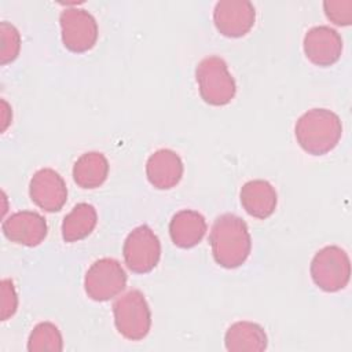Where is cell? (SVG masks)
<instances>
[{
	"label": "cell",
	"mask_w": 352,
	"mask_h": 352,
	"mask_svg": "<svg viewBox=\"0 0 352 352\" xmlns=\"http://www.w3.org/2000/svg\"><path fill=\"white\" fill-rule=\"evenodd\" d=\"M209 242L214 261L230 270L242 265L252 249L248 224L232 213H224L214 220Z\"/></svg>",
	"instance_id": "1"
},
{
	"label": "cell",
	"mask_w": 352,
	"mask_h": 352,
	"mask_svg": "<svg viewBox=\"0 0 352 352\" xmlns=\"http://www.w3.org/2000/svg\"><path fill=\"white\" fill-rule=\"evenodd\" d=\"M294 135L304 151L311 155H323L338 144L342 124L331 110L311 109L297 120Z\"/></svg>",
	"instance_id": "2"
},
{
	"label": "cell",
	"mask_w": 352,
	"mask_h": 352,
	"mask_svg": "<svg viewBox=\"0 0 352 352\" xmlns=\"http://www.w3.org/2000/svg\"><path fill=\"white\" fill-rule=\"evenodd\" d=\"M195 78L201 98L210 106L228 104L235 96V80L220 56L204 58L195 69Z\"/></svg>",
	"instance_id": "3"
},
{
	"label": "cell",
	"mask_w": 352,
	"mask_h": 352,
	"mask_svg": "<svg viewBox=\"0 0 352 352\" xmlns=\"http://www.w3.org/2000/svg\"><path fill=\"white\" fill-rule=\"evenodd\" d=\"M114 324L118 333L132 341L144 338L151 327L150 307L140 290L132 289L113 304Z\"/></svg>",
	"instance_id": "4"
},
{
	"label": "cell",
	"mask_w": 352,
	"mask_h": 352,
	"mask_svg": "<svg viewBox=\"0 0 352 352\" xmlns=\"http://www.w3.org/2000/svg\"><path fill=\"white\" fill-rule=\"evenodd\" d=\"M311 276L314 283L329 293L344 289L351 278V261L348 253L340 246H324L311 261Z\"/></svg>",
	"instance_id": "5"
},
{
	"label": "cell",
	"mask_w": 352,
	"mask_h": 352,
	"mask_svg": "<svg viewBox=\"0 0 352 352\" xmlns=\"http://www.w3.org/2000/svg\"><path fill=\"white\" fill-rule=\"evenodd\" d=\"M126 285V274L118 260L103 257L96 260L84 278V289L94 301H107L120 294Z\"/></svg>",
	"instance_id": "6"
},
{
	"label": "cell",
	"mask_w": 352,
	"mask_h": 352,
	"mask_svg": "<svg viewBox=\"0 0 352 352\" xmlns=\"http://www.w3.org/2000/svg\"><path fill=\"white\" fill-rule=\"evenodd\" d=\"M122 256L126 267L135 274L153 271L161 257V243L148 226L133 228L124 241Z\"/></svg>",
	"instance_id": "7"
},
{
	"label": "cell",
	"mask_w": 352,
	"mask_h": 352,
	"mask_svg": "<svg viewBox=\"0 0 352 352\" xmlns=\"http://www.w3.org/2000/svg\"><path fill=\"white\" fill-rule=\"evenodd\" d=\"M60 34L63 45L72 52H85L98 40V23L91 12L78 7H67L60 12Z\"/></svg>",
	"instance_id": "8"
},
{
	"label": "cell",
	"mask_w": 352,
	"mask_h": 352,
	"mask_svg": "<svg viewBox=\"0 0 352 352\" xmlns=\"http://www.w3.org/2000/svg\"><path fill=\"white\" fill-rule=\"evenodd\" d=\"M256 10L248 0H221L213 10V22L220 34L242 37L254 25Z\"/></svg>",
	"instance_id": "9"
},
{
	"label": "cell",
	"mask_w": 352,
	"mask_h": 352,
	"mask_svg": "<svg viewBox=\"0 0 352 352\" xmlns=\"http://www.w3.org/2000/svg\"><path fill=\"white\" fill-rule=\"evenodd\" d=\"M30 199L45 212H58L67 199V187L63 177L51 168L38 169L30 179Z\"/></svg>",
	"instance_id": "10"
},
{
	"label": "cell",
	"mask_w": 352,
	"mask_h": 352,
	"mask_svg": "<svg viewBox=\"0 0 352 352\" xmlns=\"http://www.w3.org/2000/svg\"><path fill=\"white\" fill-rule=\"evenodd\" d=\"M302 48L309 62L316 66L327 67L340 59L342 38L340 33L330 26H314L305 33Z\"/></svg>",
	"instance_id": "11"
},
{
	"label": "cell",
	"mask_w": 352,
	"mask_h": 352,
	"mask_svg": "<svg viewBox=\"0 0 352 352\" xmlns=\"http://www.w3.org/2000/svg\"><path fill=\"white\" fill-rule=\"evenodd\" d=\"M3 234L11 242L25 245V246H37L40 245L48 232L45 219L32 210H22L10 214L1 226Z\"/></svg>",
	"instance_id": "12"
},
{
	"label": "cell",
	"mask_w": 352,
	"mask_h": 352,
	"mask_svg": "<svg viewBox=\"0 0 352 352\" xmlns=\"http://www.w3.org/2000/svg\"><path fill=\"white\" fill-rule=\"evenodd\" d=\"M146 175L150 184L158 190L175 187L183 176V162L179 154L169 148L154 151L146 162Z\"/></svg>",
	"instance_id": "13"
},
{
	"label": "cell",
	"mask_w": 352,
	"mask_h": 352,
	"mask_svg": "<svg viewBox=\"0 0 352 352\" xmlns=\"http://www.w3.org/2000/svg\"><path fill=\"white\" fill-rule=\"evenodd\" d=\"M239 197L248 214L261 220L274 213L278 202L276 191L272 184L261 179L246 182L241 188Z\"/></svg>",
	"instance_id": "14"
},
{
	"label": "cell",
	"mask_w": 352,
	"mask_h": 352,
	"mask_svg": "<svg viewBox=\"0 0 352 352\" xmlns=\"http://www.w3.org/2000/svg\"><path fill=\"white\" fill-rule=\"evenodd\" d=\"M206 232L205 217L195 210L183 209L173 214L169 223V235L172 242L182 248L188 249L198 245Z\"/></svg>",
	"instance_id": "15"
},
{
	"label": "cell",
	"mask_w": 352,
	"mask_h": 352,
	"mask_svg": "<svg viewBox=\"0 0 352 352\" xmlns=\"http://www.w3.org/2000/svg\"><path fill=\"white\" fill-rule=\"evenodd\" d=\"M224 344L231 352H261L267 348L268 340L260 324L241 320L227 329Z\"/></svg>",
	"instance_id": "16"
},
{
	"label": "cell",
	"mask_w": 352,
	"mask_h": 352,
	"mask_svg": "<svg viewBox=\"0 0 352 352\" xmlns=\"http://www.w3.org/2000/svg\"><path fill=\"white\" fill-rule=\"evenodd\" d=\"M109 175V161L99 151H88L77 158L73 165V179L81 188L102 186Z\"/></svg>",
	"instance_id": "17"
},
{
	"label": "cell",
	"mask_w": 352,
	"mask_h": 352,
	"mask_svg": "<svg viewBox=\"0 0 352 352\" xmlns=\"http://www.w3.org/2000/svg\"><path fill=\"white\" fill-rule=\"evenodd\" d=\"M98 221L96 209L87 202L77 204L62 221V238L66 242H77L87 238Z\"/></svg>",
	"instance_id": "18"
},
{
	"label": "cell",
	"mask_w": 352,
	"mask_h": 352,
	"mask_svg": "<svg viewBox=\"0 0 352 352\" xmlns=\"http://www.w3.org/2000/svg\"><path fill=\"white\" fill-rule=\"evenodd\" d=\"M63 340L59 329L51 322H41L34 326L28 340V351L30 352H60Z\"/></svg>",
	"instance_id": "19"
},
{
	"label": "cell",
	"mask_w": 352,
	"mask_h": 352,
	"mask_svg": "<svg viewBox=\"0 0 352 352\" xmlns=\"http://www.w3.org/2000/svg\"><path fill=\"white\" fill-rule=\"evenodd\" d=\"M0 41H1L0 63L7 65V63L15 60L16 56L19 55V50H21V34H19L18 29L8 22H1L0 23Z\"/></svg>",
	"instance_id": "20"
},
{
	"label": "cell",
	"mask_w": 352,
	"mask_h": 352,
	"mask_svg": "<svg viewBox=\"0 0 352 352\" xmlns=\"http://www.w3.org/2000/svg\"><path fill=\"white\" fill-rule=\"evenodd\" d=\"M323 10L327 19L338 26H348L352 22V0H326Z\"/></svg>",
	"instance_id": "21"
},
{
	"label": "cell",
	"mask_w": 352,
	"mask_h": 352,
	"mask_svg": "<svg viewBox=\"0 0 352 352\" xmlns=\"http://www.w3.org/2000/svg\"><path fill=\"white\" fill-rule=\"evenodd\" d=\"M18 307V296L14 283L10 279L1 280V320L12 316Z\"/></svg>",
	"instance_id": "22"
},
{
	"label": "cell",
	"mask_w": 352,
	"mask_h": 352,
	"mask_svg": "<svg viewBox=\"0 0 352 352\" xmlns=\"http://www.w3.org/2000/svg\"><path fill=\"white\" fill-rule=\"evenodd\" d=\"M1 104H3V126H1V129L4 131V129L7 128V125H8V122L11 121V118L7 117V111H8V104H7V102H6V100H1Z\"/></svg>",
	"instance_id": "23"
}]
</instances>
